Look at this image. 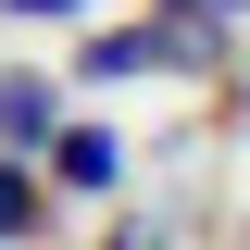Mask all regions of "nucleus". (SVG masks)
<instances>
[{
    "label": "nucleus",
    "mask_w": 250,
    "mask_h": 250,
    "mask_svg": "<svg viewBox=\"0 0 250 250\" xmlns=\"http://www.w3.org/2000/svg\"><path fill=\"white\" fill-rule=\"evenodd\" d=\"M213 50V25H188V13H163V25H100L88 50H75V75H100V88H125V75H175V62Z\"/></svg>",
    "instance_id": "nucleus-1"
},
{
    "label": "nucleus",
    "mask_w": 250,
    "mask_h": 250,
    "mask_svg": "<svg viewBox=\"0 0 250 250\" xmlns=\"http://www.w3.org/2000/svg\"><path fill=\"white\" fill-rule=\"evenodd\" d=\"M38 150H50L62 188H88V200H113V188H125V138H113V125H50Z\"/></svg>",
    "instance_id": "nucleus-2"
},
{
    "label": "nucleus",
    "mask_w": 250,
    "mask_h": 250,
    "mask_svg": "<svg viewBox=\"0 0 250 250\" xmlns=\"http://www.w3.org/2000/svg\"><path fill=\"white\" fill-rule=\"evenodd\" d=\"M62 125V100H50V75H0V150H38Z\"/></svg>",
    "instance_id": "nucleus-3"
},
{
    "label": "nucleus",
    "mask_w": 250,
    "mask_h": 250,
    "mask_svg": "<svg viewBox=\"0 0 250 250\" xmlns=\"http://www.w3.org/2000/svg\"><path fill=\"white\" fill-rule=\"evenodd\" d=\"M13 238H38V175L0 150V250H13Z\"/></svg>",
    "instance_id": "nucleus-4"
},
{
    "label": "nucleus",
    "mask_w": 250,
    "mask_h": 250,
    "mask_svg": "<svg viewBox=\"0 0 250 250\" xmlns=\"http://www.w3.org/2000/svg\"><path fill=\"white\" fill-rule=\"evenodd\" d=\"M0 13H88V0H0Z\"/></svg>",
    "instance_id": "nucleus-5"
},
{
    "label": "nucleus",
    "mask_w": 250,
    "mask_h": 250,
    "mask_svg": "<svg viewBox=\"0 0 250 250\" xmlns=\"http://www.w3.org/2000/svg\"><path fill=\"white\" fill-rule=\"evenodd\" d=\"M163 13H250V0H163Z\"/></svg>",
    "instance_id": "nucleus-6"
}]
</instances>
